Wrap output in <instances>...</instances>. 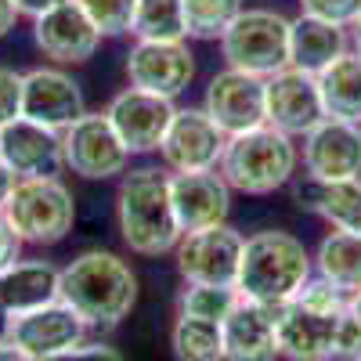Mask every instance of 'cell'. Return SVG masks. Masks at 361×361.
Returning <instances> with one entry per match:
<instances>
[{"label": "cell", "mask_w": 361, "mask_h": 361, "mask_svg": "<svg viewBox=\"0 0 361 361\" xmlns=\"http://www.w3.org/2000/svg\"><path fill=\"white\" fill-rule=\"evenodd\" d=\"M361 354V325L347 296L325 279H307L293 300L279 304V357L289 361H343Z\"/></svg>", "instance_id": "obj_1"}, {"label": "cell", "mask_w": 361, "mask_h": 361, "mask_svg": "<svg viewBox=\"0 0 361 361\" xmlns=\"http://www.w3.org/2000/svg\"><path fill=\"white\" fill-rule=\"evenodd\" d=\"M58 300L87 325H119L137 304V275L109 250H87L58 271Z\"/></svg>", "instance_id": "obj_2"}, {"label": "cell", "mask_w": 361, "mask_h": 361, "mask_svg": "<svg viewBox=\"0 0 361 361\" xmlns=\"http://www.w3.org/2000/svg\"><path fill=\"white\" fill-rule=\"evenodd\" d=\"M116 224L137 257H163L177 250L180 224L170 202V177L159 166H137L123 173L116 192Z\"/></svg>", "instance_id": "obj_3"}, {"label": "cell", "mask_w": 361, "mask_h": 361, "mask_svg": "<svg viewBox=\"0 0 361 361\" xmlns=\"http://www.w3.org/2000/svg\"><path fill=\"white\" fill-rule=\"evenodd\" d=\"M311 279V253L289 231H257L243 246L238 296L260 304H286Z\"/></svg>", "instance_id": "obj_4"}, {"label": "cell", "mask_w": 361, "mask_h": 361, "mask_svg": "<svg viewBox=\"0 0 361 361\" xmlns=\"http://www.w3.org/2000/svg\"><path fill=\"white\" fill-rule=\"evenodd\" d=\"M296 163H300V152H296L293 137L260 123L246 134L228 137V148H224L217 170L231 192L271 195L296 177Z\"/></svg>", "instance_id": "obj_5"}, {"label": "cell", "mask_w": 361, "mask_h": 361, "mask_svg": "<svg viewBox=\"0 0 361 361\" xmlns=\"http://www.w3.org/2000/svg\"><path fill=\"white\" fill-rule=\"evenodd\" d=\"M4 217L22 243L54 246L73 231L76 202L58 177H18L15 192L4 202Z\"/></svg>", "instance_id": "obj_6"}, {"label": "cell", "mask_w": 361, "mask_h": 361, "mask_svg": "<svg viewBox=\"0 0 361 361\" xmlns=\"http://www.w3.org/2000/svg\"><path fill=\"white\" fill-rule=\"evenodd\" d=\"M289 33H293V18L271 8H243V15L224 29L221 51L231 69L267 80L289 69Z\"/></svg>", "instance_id": "obj_7"}, {"label": "cell", "mask_w": 361, "mask_h": 361, "mask_svg": "<svg viewBox=\"0 0 361 361\" xmlns=\"http://www.w3.org/2000/svg\"><path fill=\"white\" fill-rule=\"evenodd\" d=\"M246 238L231 224L185 231L173 250L177 271L188 286H235L238 282V264H243Z\"/></svg>", "instance_id": "obj_8"}, {"label": "cell", "mask_w": 361, "mask_h": 361, "mask_svg": "<svg viewBox=\"0 0 361 361\" xmlns=\"http://www.w3.org/2000/svg\"><path fill=\"white\" fill-rule=\"evenodd\" d=\"M325 119L318 76L304 69H282L264 80V123L289 137H307Z\"/></svg>", "instance_id": "obj_9"}, {"label": "cell", "mask_w": 361, "mask_h": 361, "mask_svg": "<svg viewBox=\"0 0 361 361\" xmlns=\"http://www.w3.org/2000/svg\"><path fill=\"white\" fill-rule=\"evenodd\" d=\"M62 148H66V166L87 180L127 173L130 163L127 145L119 141L105 112H83L73 127L62 130Z\"/></svg>", "instance_id": "obj_10"}, {"label": "cell", "mask_w": 361, "mask_h": 361, "mask_svg": "<svg viewBox=\"0 0 361 361\" xmlns=\"http://www.w3.org/2000/svg\"><path fill=\"white\" fill-rule=\"evenodd\" d=\"M83 333H87V322L69 304H62V300H51L44 307L22 311L4 322V340L18 343L22 350H29L40 361H51L58 354L80 347Z\"/></svg>", "instance_id": "obj_11"}, {"label": "cell", "mask_w": 361, "mask_h": 361, "mask_svg": "<svg viewBox=\"0 0 361 361\" xmlns=\"http://www.w3.org/2000/svg\"><path fill=\"white\" fill-rule=\"evenodd\" d=\"M228 148V134L209 119L206 109H177L159 152L173 173L217 170Z\"/></svg>", "instance_id": "obj_12"}, {"label": "cell", "mask_w": 361, "mask_h": 361, "mask_svg": "<svg viewBox=\"0 0 361 361\" xmlns=\"http://www.w3.org/2000/svg\"><path fill=\"white\" fill-rule=\"evenodd\" d=\"M33 40L44 51V58L58 66H80L94 58L102 33L90 22V15L80 8V0H58L54 8L33 18Z\"/></svg>", "instance_id": "obj_13"}, {"label": "cell", "mask_w": 361, "mask_h": 361, "mask_svg": "<svg viewBox=\"0 0 361 361\" xmlns=\"http://www.w3.org/2000/svg\"><path fill=\"white\" fill-rule=\"evenodd\" d=\"M173 102L170 98H159V94H148V90H137V87H127L109 102L105 116L109 123L116 127L119 141L127 145V152L141 156V152H159V145L173 123Z\"/></svg>", "instance_id": "obj_14"}, {"label": "cell", "mask_w": 361, "mask_h": 361, "mask_svg": "<svg viewBox=\"0 0 361 361\" xmlns=\"http://www.w3.org/2000/svg\"><path fill=\"white\" fill-rule=\"evenodd\" d=\"M195 76V62L185 40H137L127 54V80L137 90L177 98Z\"/></svg>", "instance_id": "obj_15"}, {"label": "cell", "mask_w": 361, "mask_h": 361, "mask_svg": "<svg viewBox=\"0 0 361 361\" xmlns=\"http://www.w3.org/2000/svg\"><path fill=\"white\" fill-rule=\"evenodd\" d=\"M0 159L15 177H58L66 166L62 130L18 116L0 127Z\"/></svg>", "instance_id": "obj_16"}, {"label": "cell", "mask_w": 361, "mask_h": 361, "mask_svg": "<svg viewBox=\"0 0 361 361\" xmlns=\"http://www.w3.org/2000/svg\"><path fill=\"white\" fill-rule=\"evenodd\" d=\"M202 109L228 137L260 127L264 123V76L228 66L224 73L209 80Z\"/></svg>", "instance_id": "obj_17"}, {"label": "cell", "mask_w": 361, "mask_h": 361, "mask_svg": "<svg viewBox=\"0 0 361 361\" xmlns=\"http://www.w3.org/2000/svg\"><path fill=\"white\" fill-rule=\"evenodd\" d=\"M304 170L314 180H354L361 177V123L322 119L304 137Z\"/></svg>", "instance_id": "obj_18"}, {"label": "cell", "mask_w": 361, "mask_h": 361, "mask_svg": "<svg viewBox=\"0 0 361 361\" xmlns=\"http://www.w3.org/2000/svg\"><path fill=\"white\" fill-rule=\"evenodd\" d=\"M170 202L173 217L185 231H202L228 224L231 209V188L221 177V170H199V173H173L170 177Z\"/></svg>", "instance_id": "obj_19"}, {"label": "cell", "mask_w": 361, "mask_h": 361, "mask_svg": "<svg viewBox=\"0 0 361 361\" xmlns=\"http://www.w3.org/2000/svg\"><path fill=\"white\" fill-rule=\"evenodd\" d=\"M87 112L80 83L62 69H29L22 76V116L37 119L44 127L66 130Z\"/></svg>", "instance_id": "obj_20"}, {"label": "cell", "mask_w": 361, "mask_h": 361, "mask_svg": "<svg viewBox=\"0 0 361 361\" xmlns=\"http://www.w3.org/2000/svg\"><path fill=\"white\" fill-rule=\"evenodd\" d=\"M279 357V304L238 300L224 318V361H275Z\"/></svg>", "instance_id": "obj_21"}, {"label": "cell", "mask_w": 361, "mask_h": 361, "mask_svg": "<svg viewBox=\"0 0 361 361\" xmlns=\"http://www.w3.org/2000/svg\"><path fill=\"white\" fill-rule=\"evenodd\" d=\"M293 199L300 209H311L322 221H329L336 231L361 235V177L354 180H314L300 177L293 180Z\"/></svg>", "instance_id": "obj_22"}, {"label": "cell", "mask_w": 361, "mask_h": 361, "mask_svg": "<svg viewBox=\"0 0 361 361\" xmlns=\"http://www.w3.org/2000/svg\"><path fill=\"white\" fill-rule=\"evenodd\" d=\"M58 300V267L47 260H15L0 267V322Z\"/></svg>", "instance_id": "obj_23"}, {"label": "cell", "mask_w": 361, "mask_h": 361, "mask_svg": "<svg viewBox=\"0 0 361 361\" xmlns=\"http://www.w3.org/2000/svg\"><path fill=\"white\" fill-rule=\"evenodd\" d=\"M343 51H350V47H347V29H340V25H333V22H322V18H311V15L293 18L289 66L318 76L329 62H336Z\"/></svg>", "instance_id": "obj_24"}, {"label": "cell", "mask_w": 361, "mask_h": 361, "mask_svg": "<svg viewBox=\"0 0 361 361\" xmlns=\"http://www.w3.org/2000/svg\"><path fill=\"white\" fill-rule=\"evenodd\" d=\"M318 90L329 119L361 123V54L343 51L336 62H329L318 73Z\"/></svg>", "instance_id": "obj_25"}, {"label": "cell", "mask_w": 361, "mask_h": 361, "mask_svg": "<svg viewBox=\"0 0 361 361\" xmlns=\"http://www.w3.org/2000/svg\"><path fill=\"white\" fill-rule=\"evenodd\" d=\"M318 279L336 286L343 296H354L361 289V235L354 231H329L314 257Z\"/></svg>", "instance_id": "obj_26"}, {"label": "cell", "mask_w": 361, "mask_h": 361, "mask_svg": "<svg viewBox=\"0 0 361 361\" xmlns=\"http://www.w3.org/2000/svg\"><path fill=\"white\" fill-rule=\"evenodd\" d=\"M170 347H173L177 361H224V325L177 314Z\"/></svg>", "instance_id": "obj_27"}, {"label": "cell", "mask_w": 361, "mask_h": 361, "mask_svg": "<svg viewBox=\"0 0 361 361\" xmlns=\"http://www.w3.org/2000/svg\"><path fill=\"white\" fill-rule=\"evenodd\" d=\"M130 33L137 40H185V0H137Z\"/></svg>", "instance_id": "obj_28"}, {"label": "cell", "mask_w": 361, "mask_h": 361, "mask_svg": "<svg viewBox=\"0 0 361 361\" xmlns=\"http://www.w3.org/2000/svg\"><path fill=\"white\" fill-rule=\"evenodd\" d=\"M238 15L243 0H185V25L195 40H221Z\"/></svg>", "instance_id": "obj_29"}, {"label": "cell", "mask_w": 361, "mask_h": 361, "mask_svg": "<svg viewBox=\"0 0 361 361\" xmlns=\"http://www.w3.org/2000/svg\"><path fill=\"white\" fill-rule=\"evenodd\" d=\"M238 289L235 286H188L177 300V314H188V318H206V322H221L235 311L238 304Z\"/></svg>", "instance_id": "obj_30"}, {"label": "cell", "mask_w": 361, "mask_h": 361, "mask_svg": "<svg viewBox=\"0 0 361 361\" xmlns=\"http://www.w3.org/2000/svg\"><path fill=\"white\" fill-rule=\"evenodd\" d=\"M80 8L90 15L102 37H123L130 33L137 0H80Z\"/></svg>", "instance_id": "obj_31"}, {"label": "cell", "mask_w": 361, "mask_h": 361, "mask_svg": "<svg viewBox=\"0 0 361 361\" xmlns=\"http://www.w3.org/2000/svg\"><path fill=\"white\" fill-rule=\"evenodd\" d=\"M300 15H311L322 22H333L340 29H350L361 18V0H300Z\"/></svg>", "instance_id": "obj_32"}, {"label": "cell", "mask_w": 361, "mask_h": 361, "mask_svg": "<svg viewBox=\"0 0 361 361\" xmlns=\"http://www.w3.org/2000/svg\"><path fill=\"white\" fill-rule=\"evenodd\" d=\"M22 76L8 66H0V127H8L11 119L22 116Z\"/></svg>", "instance_id": "obj_33"}, {"label": "cell", "mask_w": 361, "mask_h": 361, "mask_svg": "<svg viewBox=\"0 0 361 361\" xmlns=\"http://www.w3.org/2000/svg\"><path fill=\"white\" fill-rule=\"evenodd\" d=\"M51 361H123V354H119L116 347H109V343H80V347L58 354Z\"/></svg>", "instance_id": "obj_34"}, {"label": "cell", "mask_w": 361, "mask_h": 361, "mask_svg": "<svg viewBox=\"0 0 361 361\" xmlns=\"http://www.w3.org/2000/svg\"><path fill=\"white\" fill-rule=\"evenodd\" d=\"M18 253H22V238L15 235V228L8 224V217L0 214V267L15 264V260H18Z\"/></svg>", "instance_id": "obj_35"}, {"label": "cell", "mask_w": 361, "mask_h": 361, "mask_svg": "<svg viewBox=\"0 0 361 361\" xmlns=\"http://www.w3.org/2000/svg\"><path fill=\"white\" fill-rule=\"evenodd\" d=\"M18 8H15V0H0V37H8L11 29H15V22H18Z\"/></svg>", "instance_id": "obj_36"}, {"label": "cell", "mask_w": 361, "mask_h": 361, "mask_svg": "<svg viewBox=\"0 0 361 361\" xmlns=\"http://www.w3.org/2000/svg\"><path fill=\"white\" fill-rule=\"evenodd\" d=\"M0 361H40V357H33L29 350H22L18 343H11V340L0 336Z\"/></svg>", "instance_id": "obj_37"}, {"label": "cell", "mask_w": 361, "mask_h": 361, "mask_svg": "<svg viewBox=\"0 0 361 361\" xmlns=\"http://www.w3.org/2000/svg\"><path fill=\"white\" fill-rule=\"evenodd\" d=\"M15 185H18V177L4 166V159H0V214H4V202H8V195L15 192Z\"/></svg>", "instance_id": "obj_38"}, {"label": "cell", "mask_w": 361, "mask_h": 361, "mask_svg": "<svg viewBox=\"0 0 361 361\" xmlns=\"http://www.w3.org/2000/svg\"><path fill=\"white\" fill-rule=\"evenodd\" d=\"M54 4H58V0H15V8H18L22 15H33V18L44 15L47 8H54Z\"/></svg>", "instance_id": "obj_39"}, {"label": "cell", "mask_w": 361, "mask_h": 361, "mask_svg": "<svg viewBox=\"0 0 361 361\" xmlns=\"http://www.w3.org/2000/svg\"><path fill=\"white\" fill-rule=\"evenodd\" d=\"M347 307H350V314H354L357 325H361V289H357L354 296H347Z\"/></svg>", "instance_id": "obj_40"}, {"label": "cell", "mask_w": 361, "mask_h": 361, "mask_svg": "<svg viewBox=\"0 0 361 361\" xmlns=\"http://www.w3.org/2000/svg\"><path fill=\"white\" fill-rule=\"evenodd\" d=\"M350 37H354V51L361 54V18H357V22L350 25Z\"/></svg>", "instance_id": "obj_41"}, {"label": "cell", "mask_w": 361, "mask_h": 361, "mask_svg": "<svg viewBox=\"0 0 361 361\" xmlns=\"http://www.w3.org/2000/svg\"><path fill=\"white\" fill-rule=\"evenodd\" d=\"M354 361H361V354H357V357H354Z\"/></svg>", "instance_id": "obj_42"}]
</instances>
